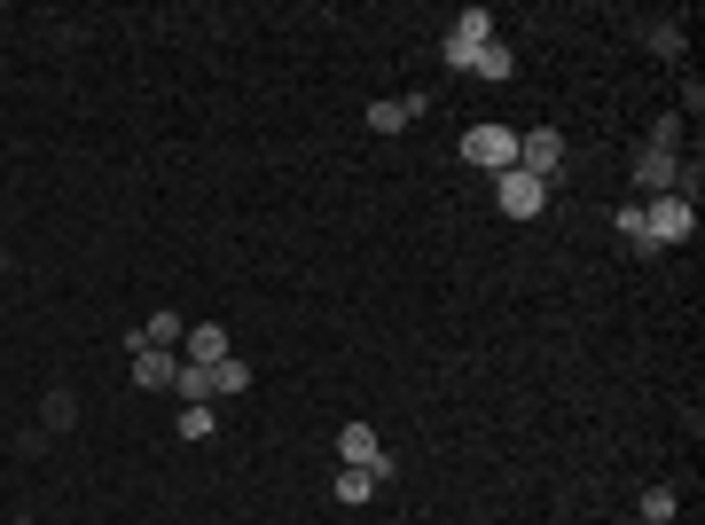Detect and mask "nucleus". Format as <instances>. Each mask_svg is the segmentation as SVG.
Instances as JSON below:
<instances>
[{
	"mask_svg": "<svg viewBox=\"0 0 705 525\" xmlns=\"http://www.w3.org/2000/svg\"><path fill=\"white\" fill-rule=\"evenodd\" d=\"M611 235H620L628 251H643V259H659V251H651V228H643V204H620V212H611Z\"/></svg>",
	"mask_w": 705,
	"mask_h": 525,
	"instance_id": "12",
	"label": "nucleus"
},
{
	"mask_svg": "<svg viewBox=\"0 0 705 525\" xmlns=\"http://www.w3.org/2000/svg\"><path fill=\"white\" fill-rule=\"evenodd\" d=\"M643 228H651V251H674V243L697 228V204H690L682 189H666V197H651V204H643Z\"/></svg>",
	"mask_w": 705,
	"mask_h": 525,
	"instance_id": "1",
	"label": "nucleus"
},
{
	"mask_svg": "<svg viewBox=\"0 0 705 525\" xmlns=\"http://www.w3.org/2000/svg\"><path fill=\"white\" fill-rule=\"evenodd\" d=\"M471 78H494V86H502V78H517V55H509L502 40H486V48H478V63H471Z\"/></svg>",
	"mask_w": 705,
	"mask_h": 525,
	"instance_id": "13",
	"label": "nucleus"
},
{
	"mask_svg": "<svg viewBox=\"0 0 705 525\" xmlns=\"http://www.w3.org/2000/svg\"><path fill=\"white\" fill-rule=\"evenodd\" d=\"M455 40H463V48H486V40H494V17H486V9H463V17H455Z\"/></svg>",
	"mask_w": 705,
	"mask_h": 525,
	"instance_id": "17",
	"label": "nucleus"
},
{
	"mask_svg": "<svg viewBox=\"0 0 705 525\" xmlns=\"http://www.w3.org/2000/svg\"><path fill=\"white\" fill-rule=\"evenodd\" d=\"M172 392H181L189 408H197V400L212 408V369H197V361H181V377H172Z\"/></svg>",
	"mask_w": 705,
	"mask_h": 525,
	"instance_id": "15",
	"label": "nucleus"
},
{
	"mask_svg": "<svg viewBox=\"0 0 705 525\" xmlns=\"http://www.w3.org/2000/svg\"><path fill=\"white\" fill-rule=\"evenodd\" d=\"M674 510H682V494H674V486H643V525H666Z\"/></svg>",
	"mask_w": 705,
	"mask_h": 525,
	"instance_id": "18",
	"label": "nucleus"
},
{
	"mask_svg": "<svg viewBox=\"0 0 705 525\" xmlns=\"http://www.w3.org/2000/svg\"><path fill=\"white\" fill-rule=\"evenodd\" d=\"M415 111H423V95H385V103H369V134H400Z\"/></svg>",
	"mask_w": 705,
	"mask_h": 525,
	"instance_id": "8",
	"label": "nucleus"
},
{
	"mask_svg": "<svg viewBox=\"0 0 705 525\" xmlns=\"http://www.w3.org/2000/svg\"><path fill=\"white\" fill-rule=\"evenodd\" d=\"M172 377H181V361H172V354H157V345H134V385H141V392H165Z\"/></svg>",
	"mask_w": 705,
	"mask_h": 525,
	"instance_id": "6",
	"label": "nucleus"
},
{
	"mask_svg": "<svg viewBox=\"0 0 705 525\" xmlns=\"http://www.w3.org/2000/svg\"><path fill=\"white\" fill-rule=\"evenodd\" d=\"M517 172H534V181H557V172H565V134H557V126L517 134Z\"/></svg>",
	"mask_w": 705,
	"mask_h": 525,
	"instance_id": "3",
	"label": "nucleus"
},
{
	"mask_svg": "<svg viewBox=\"0 0 705 525\" xmlns=\"http://www.w3.org/2000/svg\"><path fill=\"white\" fill-rule=\"evenodd\" d=\"M337 455H345V463H361V471L392 463V455H385V440H377V423H345V431H337Z\"/></svg>",
	"mask_w": 705,
	"mask_h": 525,
	"instance_id": "5",
	"label": "nucleus"
},
{
	"mask_svg": "<svg viewBox=\"0 0 705 525\" xmlns=\"http://www.w3.org/2000/svg\"><path fill=\"white\" fill-rule=\"evenodd\" d=\"M635 181H643L651 197H666V189H682V165H674V149H651V157H643V172H635Z\"/></svg>",
	"mask_w": 705,
	"mask_h": 525,
	"instance_id": "10",
	"label": "nucleus"
},
{
	"mask_svg": "<svg viewBox=\"0 0 705 525\" xmlns=\"http://www.w3.org/2000/svg\"><path fill=\"white\" fill-rule=\"evenodd\" d=\"M212 431H220V408H181V440H212Z\"/></svg>",
	"mask_w": 705,
	"mask_h": 525,
	"instance_id": "19",
	"label": "nucleus"
},
{
	"mask_svg": "<svg viewBox=\"0 0 705 525\" xmlns=\"http://www.w3.org/2000/svg\"><path fill=\"white\" fill-rule=\"evenodd\" d=\"M463 157H471L478 172H509V165H517V134H509V126H471V134H463Z\"/></svg>",
	"mask_w": 705,
	"mask_h": 525,
	"instance_id": "4",
	"label": "nucleus"
},
{
	"mask_svg": "<svg viewBox=\"0 0 705 525\" xmlns=\"http://www.w3.org/2000/svg\"><path fill=\"white\" fill-rule=\"evenodd\" d=\"M181 345H189V361H197V369H220V361H228V329H220V322H197Z\"/></svg>",
	"mask_w": 705,
	"mask_h": 525,
	"instance_id": "7",
	"label": "nucleus"
},
{
	"mask_svg": "<svg viewBox=\"0 0 705 525\" xmlns=\"http://www.w3.org/2000/svg\"><path fill=\"white\" fill-rule=\"evenodd\" d=\"M181 337H189V322H181V314L165 306V314H149V322H141V337H134V345H157V354H172V345H181Z\"/></svg>",
	"mask_w": 705,
	"mask_h": 525,
	"instance_id": "11",
	"label": "nucleus"
},
{
	"mask_svg": "<svg viewBox=\"0 0 705 525\" xmlns=\"http://www.w3.org/2000/svg\"><path fill=\"white\" fill-rule=\"evenodd\" d=\"M494 204L509 212V220H541V204H549V181H534V172H494Z\"/></svg>",
	"mask_w": 705,
	"mask_h": 525,
	"instance_id": "2",
	"label": "nucleus"
},
{
	"mask_svg": "<svg viewBox=\"0 0 705 525\" xmlns=\"http://www.w3.org/2000/svg\"><path fill=\"white\" fill-rule=\"evenodd\" d=\"M235 392H251V361H235V354H228V361L212 369V400H235Z\"/></svg>",
	"mask_w": 705,
	"mask_h": 525,
	"instance_id": "14",
	"label": "nucleus"
},
{
	"mask_svg": "<svg viewBox=\"0 0 705 525\" xmlns=\"http://www.w3.org/2000/svg\"><path fill=\"white\" fill-rule=\"evenodd\" d=\"M71 423H78V400L71 392H48L40 400V431H71Z\"/></svg>",
	"mask_w": 705,
	"mask_h": 525,
	"instance_id": "16",
	"label": "nucleus"
},
{
	"mask_svg": "<svg viewBox=\"0 0 705 525\" xmlns=\"http://www.w3.org/2000/svg\"><path fill=\"white\" fill-rule=\"evenodd\" d=\"M385 479H392V463H377V471H361V463H345V471H337V502H369V494H377Z\"/></svg>",
	"mask_w": 705,
	"mask_h": 525,
	"instance_id": "9",
	"label": "nucleus"
}]
</instances>
